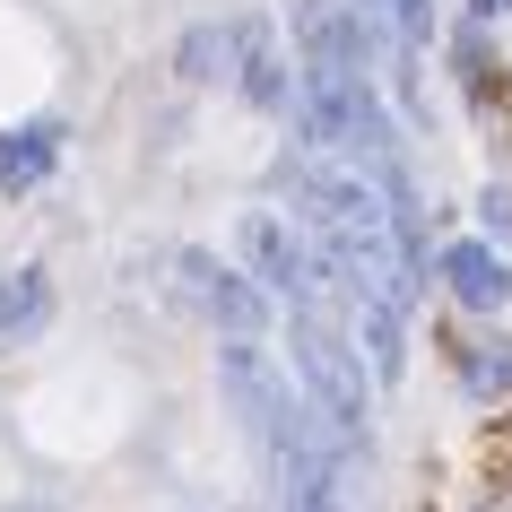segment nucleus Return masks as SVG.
<instances>
[{"instance_id": "nucleus-1", "label": "nucleus", "mask_w": 512, "mask_h": 512, "mask_svg": "<svg viewBox=\"0 0 512 512\" xmlns=\"http://www.w3.org/2000/svg\"><path fill=\"white\" fill-rule=\"evenodd\" d=\"M235 243H243V261H252V278H261V287H270L287 313H296V304H322L330 287H339V278L322 270V252H313V243H304L287 217H270V209L243 217V235H235Z\"/></svg>"}, {"instance_id": "nucleus-2", "label": "nucleus", "mask_w": 512, "mask_h": 512, "mask_svg": "<svg viewBox=\"0 0 512 512\" xmlns=\"http://www.w3.org/2000/svg\"><path fill=\"white\" fill-rule=\"evenodd\" d=\"M174 270H183V296L200 304V313H209L226 339H252V330H261V304H270V287H243V278L226 270V261H209V252H183Z\"/></svg>"}, {"instance_id": "nucleus-3", "label": "nucleus", "mask_w": 512, "mask_h": 512, "mask_svg": "<svg viewBox=\"0 0 512 512\" xmlns=\"http://www.w3.org/2000/svg\"><path fill=\"white\" fill-rule=\"evenodd\" d=\"M434 270H443V287H452L469 313H504L512 304V261L495 252V243H443Z\"/></svg>"}, {"instance_id": "nucleus-4", "label": "nucleus", "mask_w": 512, "mask_h": 512, "mask_svg": "<svg viewBox=\"0 0 512 512\" xmlns=\"http://www.w3.org/2000/svg\"><path fill=\"white\" fill-rule=\"evenodd\" d=\"M61 165V122H18L0 131V191H35Z\"/></svg>"}, {"instance_id": "nucleus-5", "label": "nucleus", "mask_w": 512, "mask_h": 512, "mask_svg": "<svg viewBox=\"0 0 512 512\" xmlns=\"http://www.w3.org/2000/svg\"><path fill=\"white\" fill-rule=\"evenodd\" d=\"M235 35H243V96H252L261 113H287V79H278L287 61L270 53V27L252 18V27H235Z\"/></svg>"}, {"instance_id": "nucleus-6", "label": "nucleus", "mask_w": 512, "mask_h": 512, "mask_svg": "<svg viewBox=\"0 0 512 512\" xmlns=\"http://www.w3.org/2000/svg\"><path fill=\"white\" fill-rule=\"evenodd\" d=\"M460 382L478 400H512V339H469L460 348Z\"/></svg>"}, {"instance_id": "nucleus-7", "label": "nucleus", "mask_w": 512, "mask_h": 512, "mask_svg": "<svg viewBox=\"0 0 512 512\" xmlns=\"http://www.w3.org/2000/svg\"><path fill=\"white\" fill-rule=\"evenodd\" d=\"M44 270H18V278H0V339H27L35 322H44Z\"/></svg>"}, {"instance_id": "nucleus-8", "label": "nucleus", "mask_w": 512, "mask_h": 512, "mask_svg": "<svg viewBox=\"0 0 512 512\" xmlns=\"http://www.w3.org/2000/svg\"><path fill=\"white\" fill-rule=\"evenodd\" d=\"M243 53V35L235 27H200V35H183V79H226V61Z\"/></svg>"}, {"instance_id": "nucleus-9", "label": "nucleus", "mask_w": 512, "mask_h": 512, "mask_svg": "<svg viewBox=\"0 0 512 512\" xmlns=\"http://www.w3.org/2000/svg\"><path fill=\"white\" fill-rule=\"evenodd\" d=\"M478 217H486V235H512V191H486Z\"/></svg>"}, {"instance_id": "nucleus-10", "label": "nucleus", "mask_w": 512, "mask_h": 512, "mask_svg": "<svg viewBox=\"0 0 512 512\" xmlns=\"http://www.w3.org/2000/svg\"><path fill=\"white\" fill-rule=\"evenodd\" d=\"M469 9H478V18H504V9H512V0H469Z\"/></svg>"}, {"instance_id": "nucleus-11", "label": "nucleus", "mask_w": 512, "mask_h": 512, "mask_svg": "<svg viewBox=\"0 0 512 512\" xmlns=\"http://www.w3.org/2000/svg\"><path fill=\"white\" fill-rule=\"evenodd\" d=\"M348 9H382V0H348Z\"/></svg>"}]
</instances>
